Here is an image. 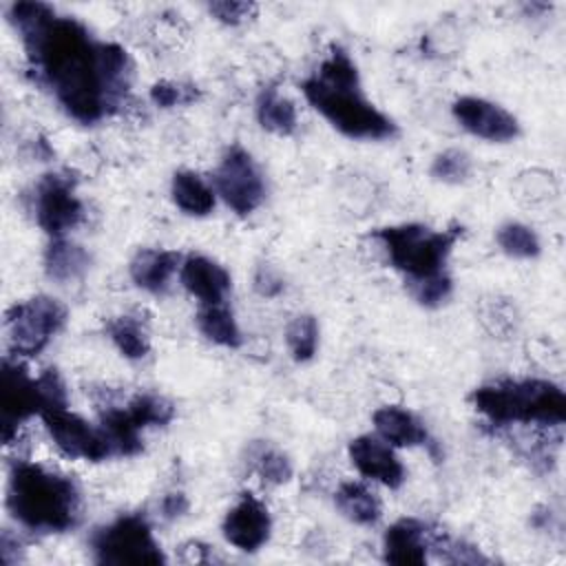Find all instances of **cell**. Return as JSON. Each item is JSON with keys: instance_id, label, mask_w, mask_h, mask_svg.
Here are the masks:
<instances>
[{"instance_id": "cell-1", "label": "cell", "mask_w": 566, "mask_h": 566, "mask_svg": "<svg viewBox=\"0 0 566 566\" xmlns=\"http://www.w3.org/2000/svg\"><path fill=\"white\" fill-rule=\"evenodd\" d=\"M9 22L20 33L29 69L77 122L93 124L128 95L133 62L124 46L97 42L69 15L44 2H13Z\"/></svg>"}, {"instance_id": "cell-2", "label": "cell", "mask_w": 566, "mask_h": 566, "mask_svg": "<svg viewBox=\"0 0 566 566\" xmlns=\"http://www.w3.org/2000/svg\"><path fill=\"white\" fill-rule=\"evenodd\" d=\"M301 88L314 111L345 137L378 142L396 135V124L363 95L358 69L340 46H332L318 73L307 77Z\"/></svg>"}, {"instance_id": "cell-3", "label": "cell", "mask_w": 566, "mask_h": 566, "mask_svg": "<svg viewBox=\"0 0 566 566\" xmlns=\"http://www.w3.org/2000/svg\"><path fill=\"white\" fill-rule=\"evenodd\" d=\"M7 509L29 531L64 533L80 522L82 495L69 475L18 462L9 473Z\"/></svg>"}, {"instance_id": "cell-4", "label": "cell", "mask_w": 566, "mask_h": 566, "mask_svg": "<svg viewBox=\"0 0 566 566\" xmlns=\"http://www.w3.org/2000/svg\"><path fill=\"white\" fill-rule=\"evenodd\" d=\"M469 400L495 427H559L566 420L562 387L542 378H500L475 387Z\"/></svg>"}, {"instance_id": "cell-5", "label": "cell", "mask_w": 566, "mask_h": 566, "mask_svg": "<svg viewBox=\"0 0 566 566\" xmlns=\"http://www.w3.org/2000/svg\"><path fill=\"white\" fill-rule=\"evenodd\" d=\"M462 228L433 230L422 223L387 226L374 232L380 241L389 263L405 274V283L422 281L444 272L447 256L451 254Z\"/></svg>"}, {"instance_id": "cell-6", "label": "cell", "mask_w": 566, "mask_h": 566, "mask_svg": "<svg viewBox=\"0 0 566 566\" xmlns=\"http://www.w3.org/2000/svg\"><path fill=\"white\" fill-rule=\"evenodd\" d=\"M66 389L55 369H44L40 376L29 371L18 360L2 363L0 382V427L2 440L9 444L18 433V427L35 413H44L55 407H66Z\"/></svg>"}, {"instance_id": "cell-7", "label": "cell", "mask_w": 566, "mask_h": 566, "mask_svg": "<svg viewBox=\"0 0 566 566\" xmlns=\"http://www.w3.org/2000/svg\"><path fill=\"white\" fill-rule=\"evenodd\" d=\"M91 548L95 562L108 566H155L166 562L150 524L137 513L119 515L97 528L91 535Z\"/></svg>"}, {"instance_id": "cell-8", "label": "cell", "mask_w": 566, "mask_h": 566, "mask_svg": "<svg viewBox=\"0 0 566 566\" xmlns=\"http://www.w3.org/2000/svg\"><path fill=\"white\" fill-rule=\"evenodd\" d=\"M175 407L157 394H137L124 407H104L99 427L106 431L115 455H135L142 451V431L164 427L172 420Z\"/></svg>"}, {"instance_id": "cell-9", "label": "cell", "mask_w": 566, "mask_h": 566, "mask_svg": "<svg viewBox=\"0 0 566 566\" xmlns=\"http://www.w3.org/2000/svg\"><path fill=\"white\" fill-rule=\"evenodd\" d=\"M66 321L64 305L53 296H33L15 303L4 314L9 352L31 358L40 354Z\"/></svg>"}, {"instance_id": "cell-10", "label": "cell", "mask_w": 566, "mask_h": 566, "mask_svg": "<svg viewBox=\"0 0 566 566\" xmlns=\"http://www.w3.org/2000/svg\"><path fill=\"white\" fill-rule=\"evenodd\" d=\"M75 186L77 179L71 172H46L33 188L35 221L53 239L64 237L84 217Z\"/></svg>"}, {"instance_id": "cell-11", "label": "cell", "mask_w": 566, "mask_h": 566, "mask_svg": "<svg viewBox=\"0 0 566 566\" xmlns=\"http://www.w3.org/2000/svg\"><path fill=\"white\" fill-rule=\"evenodd\" d=\"M214 184L226 206L241 217L254 212L265 197L263 175L252 155L241 146H230L223 153L214 172Z\"/></svg>"}, {"instance_id": "cell-12", "label": "cell", "mask_w": 566, "mask_h": 566, "mask_svg": "<svg viewBox=\"0 0 566 566\" xmlns=\"http://www.w3.org/2000/svg\"><path fill=\"white\" fill-rule=\"evenodd\" d=\"M42 420L55 447L69 458L102 462L115 455L106 431L102 427H93L91 422L69 411L66 407H55L44 411Z\"/></svg>"}, {"instance_id": "cell-13", "label": "cell", "mask_w": 566, "mask_h": 566, "mask_svg": "<svg viewBox=\"0 0 566 566\" xmlns=\"http://www.w3.org/2000/svg\"><path fill=\"white\" fill-rule=\"evenodd\" d=\"M455 122L471 135L486 142H511L520 135L517 119L495 102L475 95H462L451 106Z\"/></svg>"}, {"instance_id": "cell-14", "label": "cell", "mask_w": 566, "mask_h": 566, "mask_svg": "<svg viewBox=\"0 0 566 566\" xmlns=\"http://www.w3.org/2000/svg\"><path fill=\"white\" fill-rule=\"evenodd\" d=\"M221 531L228 544L243 553H254L270 539L272 517L259 497L241 493L237 504L226 513Z\"/></svg>"}, {"instance_id": "cell-15", "label": "cell", "mask_w": 566, "mask_h": 566, "mask_svg": "<svg viewBox=\"0 0 566 566\" xmlns=\"http://www.w3.org/2000/svg\"><path fill=\"white\" fill-rule=\"evenodd\" d=\"M347 453L360 475L389 489H398L405 482V467L391 451V444L385 440L374 436H358L349 442Z\"/></svg>"}, {"instance_id": "cell-16", "label": "cell", "mask_w": 566, "mask_h": 566, "mask_svg": "<svg viewBox=\"0 0 566 566\" xmlns=\"http://www.w3.org/2000/svg\"><path fill=\"white\" fill-rule=\"evenodd\" d=\"M431 535L427 524L413 517L394 522L382 537V557L396 566H422L427 562V548H431Z\"/></svg>"}, {"instance_id": "cell-17", "label": "cell", "mask_w": 566, "mask_h": 566, "mask_svg": "<svg viewBox=\"0 0 566 566\" xmlns=\"http://www.w3.org/2000/svg\"><path fill=\"white\" fill-rule=\"evenodd\" d=\"M179 279L181 285L201 301V305L223 303L232 285L228 270L203 254H190L179 270Z\"/></svg>"}, {"instance_id": "cell-18", "label": "cell", "mask_w": 566, "mask_h": 566, "mask_svg": "<svg viewBox=\"0 0 566 566\" xmlns=\"http://www.w3.org/2000/svg\"><path fill=\"white\" fill-rule=\"evenodd\" d=\"M374 427L380 440L391 447H420L429 444L427 427L407 409L385 405L374 411Z\"/></svg>"}, {"instance_id": "cell-19", "label": "cell", "mask_w": 566, "mask_h": 566, "mask_svg": "<svg viewBox=\"0 0 566 566\" xmlns=\"http://www.w3.org/2000/svg\"><path fill=\"white\" fill-rule=\"evenodd\" d=\"M179 265V254L172 250L146 248L139 250L130 261V279L137 287L150 294H164Z\"/></svg>"}, {"instance_id": "cell-20", "label": "cell", "mask_w": 566, "mask_h": 566, "mask_svg": "<svg viewBox=\"0 0 566 566\" xmlns=\"http://www.w3.org/2000/svg\"><path fill=\"white\" fill-rule=\"evenodd\" d=\"M88 252L64 237L53 239L44 252V272L51 281L57 283L77 281L88 270Z\"/></svg>"}, {"instance_id": "cell-21", "label": "cell", "mask_w": 566, "mask_h": 566, "mask_svg": "<svg viewBox=\"0 0 566 566\" xmlns=\"http://www.w3.org/2000/svg\"><path fill=\"white\" fill-rule=\"evenodd\" d=\"M334 504L336 509L354 524L360 526H371L380 520L382 509L380 500L371 489H367L363 482H343L336 493H334Z\"/></svg>"}, {"instance_id": "cell-22", "label": "cell", "mask_w": 566, "mask_h": 566, "mask_svg": "<svg viewBox=\"0 0 566 566\" xmlns=\"http://www.w3.org/2000/svg\"><path fill=\"white\" fill-rule=\"evenodd\" d=\"M256 119L268 133L287 137L296 130V106L290 97L281 95L276 86L268 84L256 97Z\"/></svg>"}, {"instance_id": "cell-23", "label": "cell", "mask_w": 566, "mask_h": 566, "mask_svg": "<svg viewBox=\"0 0 566 566\" xmlns=\"http://www.w3.org/2000/svg\"><path fill=\"white\" fill-rule=\"evenodd\" d=\"M170 195L177 208L190 217H206L214 208L212 188L192 170H179L172 175Z\"/></svg>"}, {"instance_id": "cell-24", "label": "cell", "mask_w": 566, "mask_h": 566, "mask_svg": "<svg viewBox=\"0 0 566 566\" xmlns=\"http://www.w3.org/2000/svg\"><path fill=\"white\" fill-rule=\"evenodd\" d=\"M106 334L122 356L142 360L150 352V336L137 316H115L106 323Z\"/></svg>"}, {"instance_id": "cell-25", "label": "cell", "mask_w": 566, "mask_h": 566, "mask_svg": "<svg viewBox=\"0 0 566 566\" xmlns=\"http://www.w3.org/2000/svg\"><path fill=\"white\" fill-rule=\"evenodd\" d=\"M197 325H199V332L214 345L234 349L243 340L232 312L223 303L201 305V310L197 314Z\"/></svg>"}, {"instance_id": "cell-26", "label": "cell", "mask_w": 566, "mask_h": 566, "mask_svg": "<svg viewBox=\"0 0 566 566\" xmlns=\"http://www.w3.org/2000/svg\"><path fill=\"white\" fill-rule=\"evenodd\" d=\"M250 467L265 484H285L292 478L287 455L270 444H254L250 449Z\"/></svg>"}, {"instance_id": "cell-27", "label": "cell", "mask_w": 566, "mask_h": 566, "mask_svg": "<svg viewBox=\"0 0 566 566\" xmlns=\"http://www.w3.org/2000/svg\"><path fill=\"white\" fill-rule=\"evenodd\" d=\"M285 343L296 363H307L314 358L318 347V323L312 314H298L292 318L285 332Z\"/></svg>"}, {"instance_id": "cell-28", "label": "cell", "mask_w": 566, "mask_h": 566, "mask_svg": "<svg viewBox=\"0 0 566 566\" xmlns=\"http://www.w3.org/2000/svg\"><path fill=\"white\" fill-rule=\"evenodd\" d=\"M497 245L513 259H535L542 250L537 234L517 221H509L497 230Z\"/></svg>"}, {"instance_id": "cell-29", "label": "cell", "mask_w": 566, "mask_h": 566, "mask_svg": "<svg viewBox=\"0 0 566 566\" xmlns=\"http://www.w3.org/2000/svg\"><path fill=\"white\" fill-rule=\"evenodd\" d=\"M471 175V157L460 148H447L431 161V177L444 184H460Z\"/></svg>"}, {"instance_id": "cell-30", "label": "cell", "mask_w": 566, "mask_h": 566, "mask_svg": "<svg viewBox=\"0 0 566 566\" xmlns=\"http://www.w3.org/2000/svg\"><path fill=\"white\" fill-rule=\"evenodd\" d=\"M150 99L159 108L184 106V104H192L199 99V88L195 84H186V82L159 80L150 86Z\"/></svg>"}, {"instance_id": "cell-31", "label": "cell", "mask_w": 566, "mask_h": 566, "mask_svg": "<svg viewBox=\"0 0 566 566\" xmlns=\"http://www.w3.org/2000/svg\"><path fill=\"white\" fill-rule=\"evenodd\" d=\"M451 276L447 272L438 274V276H429V279H422V281H409L407 283V290L409 294L424 307H438L442 305L449 294H451Z\"/></svg>"}, {"instance_id": "cell-32", "label": "cell", "mask_w": 566, "mask_h": 566, "mask_svg": "<svg viewBox=\"0 0 566 566\" xmlns=\"http://www.w3.org/2000/svg\"><path fill=\"white\" fill-rule=\"evenodd\" d=\"M208 11L223 24H241L243 20L252 18L256 13L254 2H234V0H221V2H210Z\"/></svg>"}, {"instance_id": "cell-33", "label": "cell", "mask_w": 566, "mask_h": 566, "mask_svg": "<svg viewBox=\"0 0 566 566\" xmlns=\"http://www.w3.org/2000/svg\"><path fill=\"white\" fill-rule=\"evenodd\" d=\"M285 283L283 279L279 276V272L274 268H270L268 263H261L256 270H254V290L259 296L263 298H274L283 292Z\"/></svg>"}, {"instance_id": "cell-34", "label": "cell", "mask_w": 566, "mask_h": 566, "mask_svg": "<svg viewBox=\"0 0 566 566\" xmlns=\"http://www.w3.org/2000/svg\"><path fill=\"white\" fill-rule=\"evenodd\" d=\"M188 511V497L184 493H166L161 500V515L166 520L181 517Z\"/></svg>"}]
</instances>
